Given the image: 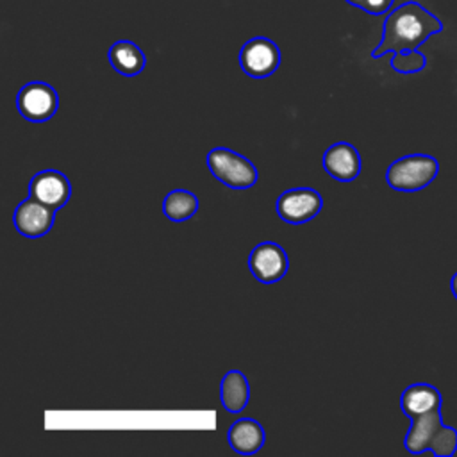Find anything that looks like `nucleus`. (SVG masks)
I'll return each instance as SVG.
<instances>
[{"mask_svg":"<svg viewBox=\"0 0 457 457\" xmlns=\"http://www.w3.org/2000/svg\"><path fill=\"white\" fill-rule=\"evenodd\" d=\"M441 30L443 23L437 16L428 12L418 2H405L387 14L382 29V39L371 52V57L378 59L386 54L418 50L421 43Z\"/></svg>","mask_w":457,"mask_h":457,"instance_id":"obj_1","label":"nucleus"},{"mask_svg":"<svg viewBox=\"0 0 457 457\" xmlns=\"http://www.w3.org/2000/svg\"><path fill=\"white\" fill-rule=\"evenodd\" d=\"M403 445L411 453L430 450L437 457H452L457 452V430L443 425L441 409L428 411L411 418Z\"/></svg>","mask_w":457,"mask_h":457,"instance_id":"obj_2","label":"nucleus"},{"mask_svg":"<svg viewBox=\"0 0 457 457\" xmlns=\"http://www.w3.org/2000/svg\"><path fill=\"white\" fill-rule=\"evenodd\" d=\"M439 173V162L427 154H412L396 159L386 171V180L398 191H420Z\"/></svg>","mask_w":457,"mask_h":457,"instance_id":"obj_3","label":"nucleus"},{"mask_svg":"<svg viewBox=\"0 0 457 457\" xmlns=\"http://www.w3.org/2000/svg\"><path fill=\"white\" fill-rule=\"evenodd\" d=\"M207 168L214 179L232 189H248L257 182V168L230 148H212L207 154Z\"/></svg>","mask_w":457,"mask_h":457,"instance_id":"obj_4","label":"nucleus"},{"mask_svg":"<svg viewBox=\"0 0 457 457\" xmlns=\"http://www.w3.org/2000/svg\"><path fill=\"white\" fill-rule=\"evenodd\" d=\"M239 66L252 79H264L277 71L280 64V50L277 43L257 36L248 39L239 50Z\"/></svg>","mask_w":457,"mask_h":457,"instance_id":"obj_5","label":"nucleus"},{"mask_svg":"<svg viewBox=\"0 0 457 457\" xmlns=\"http://www.w3.org/2000/svg\"><path fill=\"white\" fill-rule=\"evenodd\" d=\"M16 107L25 120L41 123L55 114L59 95L46 82H29L18 91Z\"/></svg>","mask_w":457,"mask_h":457,"instance_id":"obj_6","label":"nucleus"},{"mask_svg":"<svg viewBox=\"0 0 457 457\" xmlns=\"http://www.w3.org/2000/svg\"><path fill=\"white\" fill-rule=\"evenodd\" d=\"M321 207V195L311 187H293L284 191L277 198L278 216L293 225H300L312 220L316 214H320Z\"/></svg>","mask_w":457,"mask_h":457,"instance_id":"obj_7","label":"nucleus"},{"mask_svg":"<svg viewBox=\"0 0 457 457\" xmlns=\"http://www.w3.org/2000/svg\"><path fill=\"white\" fill-rule=\"evenodd\" d=\"M248 268L259 282L275 284L287 273L289 259L286 250L280 245L273 241H264V243H259L250 252Z\"/></svg>","mask_w":457,"mask_h":457,"instance_id":"obj_8","label":"nucleus"},{"mask_svg":"<svg viewBox=\"0 0 457 457\" xmlns=\"http://www.w3.org/2000/svg\"><path fill=\"white\" fill-rule=\"evenodd\" d=\"M70 180L57 170H43L36 173L29 182V196L43 202L52 209L64 207L70 200Z\"/></svg>","mask_w":457,"mask_h":457,"instance_id":"obj_9","label":"nucleus"},{"mask_svg":"<svg viewBox=\"0 0 457 457\" xmlns=\"http://www.w3.org/2000/svg\"><path fill=\"white\" fill-rule=\"evenodd\" d=\"M54 211L55 209L29 196L16 207V211L12 214V223L21 236L41 237V236L48 234V230L54 225V218H55Z\"/></svg>","mask_w":457,"mask_h":457,"instance_id":"obj_10","label":"nucleus"},{"mask_svg":"<svg viewBox=\"0 0 457 457\" xmlns=\"http://www.w3.org/2000/svg\"><path fill=\"white\" fill-rule=\"evenodd\" d=\"M323 170L339 182H350L361 173V155L346 141L334 143L323 154Z\"/></svg>","mask_w":457,"mask_h":457,"instance_id":"obj_11","label":"nucleus"},{"mask_svg":"<svg viewBox=\"0 0 457 457\" xmlns=\"http://www.w3.org/2000/svg\"><path fill=\"white\" fill-rule=\"evenodd\" d=\"M228 445L234 452L243 455H252L264 446V428L259 421L252 418H241L234 421L227 432Z\"/></svg>","mask_w":457,"mask_h":457,"instance_id":"obj_12","label":"nucleus"},{"mask_svg":"<svg viewBox=\"0 0 457 457\" xmlns=\"http://www.w3.org/2000/svg\"><path fill=\"white\" fill-rule=\"evenodd\" d=\"M441 403H443L441 393L430 384H412L407 389H403L400 398L402 411L409 418L441 409Z\"/></svg>","mask_w":457,"mask_h":457,"instance_id":"obj_13","label":"nucleus"},{"mask_svg":"<svg viewBox=\"0 0 457 457\" xmlns=\"http://www.w3.org/2000/svg\"><path fill=\"white\" fill-rule=\"evenodd\" d=\"M109 62L118 73H121L125 77H134L145 70L146 57L136 43L121 39V41H116L114 45H111Z\"/></svg>","mask_w":457,"mask_h":457,"instance_id":"obj_14","label":"nucleus"},{"mask_svg":"<svg viewBox=\"0 0 457 457\" xmlns=\"http://www.w3.org/2000/svg\"><path fill=\"white\" fill-rule=\"evenodd\" d=\"M220 398L225 411L234 414L241 412L250 400V386L246 377L237 370L227 371L220 384Z\"/></svg>","mask_w":457,"mask_h":457,"instance_id":"obj_15","label":"nucleus"},{"mask_svg":"<svg viewBox=\"0 0 457 457\" xmlns=\"http://www.w3.org/2000/svg\"><path fill=\"white\" fill-rule=\"evenodd\" d=\"M198 198L187 189H173L162 200V212L171 221H186L195 216Z\"/></svg>","mask_w":457,"mask_h":457,"instance_id":"obj_16","label":"nucleus"},{"mask_svg":"<svg viewBox=\"0 0 457 457\" xmlns=\"http://www.w3.org/2000/svg\"><path fill=\"white\" fill-rule=\"evenodd\" d=\"M425 66H427V57L418 50L393 54L391 57V68L398 73H418Z\"/></svg>","mask_w":457,"mask_h":457,"instance_id":"obj_17","label":"nucleus"},{"mask_svg":"<svg viewBox=\"0 0 457 457\" xmlns=\"http://www.w3.org/2000/svg\"><path fill=\"white\" fill-rule=\"evenodd\" d=\"M395 0H364L362 4V11L370 12V14H384L386 11L391 9Z\"/></svg>","mask_w":457,"mask_h":457,"instance_id":"obj_18","label":"nucleus"},{"mask_svg":"<svg viewBox=\"0 0 457 457\" xmlns=\"http://www.w3.org/2000/svg\"><path fill=\"white\" fill-rule=\"evenodd\" d=\"M450 287H452V293H453V296L457 298V273H453V277H452V282H450Z\"/></svg>","mask_w":457,"mask_h":457,"instance_id":"obj_19","label":"nucleus"},{"mask_svg":"<svg viewBox=\"0 0 457 457\" xmlns=\"http://www.w3.org/2000/svg\"><path fill=\"white\" fill-rule=\"evenodd\" d=\"M350 5H353V7H362V4H364V0H346Z\"/></svg>","mask_w":457,"mask_h":457,"instance_id":"obj_20","label":"nucleus"}]
</instances>
